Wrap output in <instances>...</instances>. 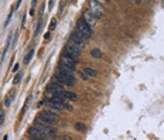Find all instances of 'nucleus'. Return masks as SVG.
<instances>
[{"mask_svg": "<svg viewBox=\"0 0 164 140\" xmlns=\"http://www.w3.org/2000/svg\"><path fill=\"white\" fill-rule=\"evenodd\" d=\"M88 40H89V38H86V37L84 36L82 33H79V31H74V33L71 34L70 41H68V43H70L72 47L78 48L79 51H82V50L85 48L86 43H88Z\"/></svg>", "mask_w": 164, "mask_h": 140, "instance_id": "f257e3e1", "label": "nucleus"}, {"mask_svg": "<svg viewBox=\"0 0 164 140\" xmlns=\"http://www.w3.org/2000/svg\"><path fill=\"white\" fill-rule=\"evenodd\" d=\"M47 105H48V108L57 109V110H60V112H61L62 109H65V110H72L71 105L65 104V101L62 99V98H60V96H54V98H51V99H48V101H47Z\"/></svg>", "mask_w": 164, "mask_h": 140, "instance_id": "f03ea898", "label": "nucleus"}, {"mask_svg": "<svg viewBox=\"0 0 164 140\" xmlns=\"http://www.w3.org/2000/svg\"><path fill=\"white\" fill-rule=\"evenodd\" d=\"M57 118H58V115L50 112L48 109L43 110V112H40L38 115H37V120H38V122L46 123V125H51V126H54V123L57 122Z\"/></svg>", "mask_w": 164, "mask_h": 140, "instance_id": "7ed1b4c3", "label": "nucleus"}, {"mask_svg": "<svg viewBox=\"0 0 164 140\" xmlns=\"http://www.w3.org/2000/svg\"><path fill=\"white\" fill-rule=\"evenodd\" d=\"M34 128H37L40 132H43L44 134L50 136L51 139L55 136V134H57V130H55L54 126H51V125H46V123H41V122H38V120H36V122H34Z\"/></svg>", "mask_w": 164, "mask_h": 140, "instance_id": "20e7f679", "label": "nucleus"}, {"mask_svg": "<svg viewBox=\"0 0 164 140\" xmlns=\"http://www.w3.org/2000/svg\"><path fill=\"white\" fill-rule=\"evenodd\" d=\"M76 31L82 33L84 36L86 37V38H89V37L94 34V28L89 27V26L86 24L85 22H84V18H79L78 22H76Z\"/></svg>", "mask_w": 164, "mask_h": 140, "instance_id": "39448f33", "label": "nucleus"}, {"mask_svg": "<svg viewBox=\"0 0 164 140\" xmlns=\"http://www.w3.org/2000/svg\"><path fill=\"white\" fill-rule=\"evenodd\" d=\"M62 55H67V57L72 58L74 61H78L79 57H81V51H79L78 48H75V47H72L70 43H67V46L64 47V52H62Z\"/></svg>", "mask_w": 164, "mask_h": 140, "instance_id": "423d86ee", "label": "nucleus"}, {"mask_svg": "<svg viewBox=\"0 0 164 140\" xmlns=\"http://www.w3.org/2000/svg\"><path fill=\"white\" fill-rule=\"evenodd\" d=\"M89 12H91L96 18H99V17L104 16V7L100 6L99 2H96V0H91V2H89Z\"/></svg>", "mask_w": 164, "mask_h": 140, "instance_id": "0eeeda50", "label": "nucleus"}, {"mask_svg": "<svg viewBox=\"0 0 164 140\" xmlns=\"http://www.w3.org/2000/svg\"><path fill=\"white\" fill-rule=\"evenodd\" d=\"M28 134H30L31 139H36V140H52L50 136L44 134L43 132H40L38 129L34 128V126H31V128L28 129Z\"/></svg>", "mask_w": 164, "mask_h": 140, "instance_id": "6e6552de", "label": "nucleus"}, {"mask_svg": "<svg viewBox=\"0 0 164 140\" xmlns=\"http://www.w3.org/2000/svg\"><path fill=\"white\" fill-rule=\"evenodd\" d=\"M60 65H62V67L68 68V70H71L74 72L76 68V61H74L72 58L67 57V55H61V60H60Z\"/></svg>", "mask_w": 164, "mask_h": 140, "instance_id": "1a4fd4ad", "label": "nucleus"}, {"mask_svg": "<svg viewBox=\"0 0 164 140\" xmlns=\"http://www.w3.org/2000/svg\"><path fill=\"white\" fill-rule=\"evenodd\" d=\"M82 18H84V22H85L89 27H94V26L96 24V20H98V18L89 12V10H85V12H84V17Z\"/></svg>", "mask_w": 164, "mask_h": 140, "instance_id": "9d476101", "label": "nucleus"}, {"mask_svg": "<svg viewBox=\"0 0 164 140\" xmlns=\"http://www.w3.org/2000/svg\"><path fill=\"white\" fill-rule=\"evenodd\" d=\"M33 55H34V51L31 50V51H28V54L24 57V64L27 65V64H30V61H31V58H33Z\"/></svg>", "mask_w": 164, "mask_h": 140, "instance_id": "9b49d317", "label": "nucleus"}, {"mask_svg": "<svg viewBox=\"0 0 164 140\" xmlns=\"http://www.w3.org/2000/svg\"><path fill=\"white\" fill-rule=\"evenodd\" d=\"M91 55H92L94 58H102V52H100V50H98V48L92 50V51H91Z\"/></svg>", "mask_w": 164, "mask_h": 140, "instance_id": "f8f14e48", "label": "nucleus"}, {"mask_svg": "<svg viewBox=\"0 0 164 140\" xmlns=\"http://www.w3.org/2000/svg\"><path fill=\"white\" fill-rule=\"evenodd\" d=\"M84 72L86 74V76H95V75H96V71L92 70V68H85Z\"/></svg>", "mask_w": 164, "mask_h": 140, "instance_id": "ddd939ff", "label": "nucleus"}, {"mask_svg": "<svg viewBox=\"0 0 164 140\" xmlns=\"http://www.w3.org/2000/svg\"><path fill=\"white\" fill-rule=\"evenodd\" d=\"M85 125H82V123H75V130L76 132H85Z\"/></svg>", "mask_w": 164, "mask_h": 140, "instance_id": "4468645a", "label": "nucleus"}, {"mask_svg": "<svg viewBox=\"0 0 164 140\" xmlns=\"http://www.w3.org/2000/svg\"><path fill=\"white\" fill-rule=\"evenodd\" d=\"M22 76H23V74H22V72H18L17 75H16V78L13 79V84H14V85H17V84L20 82V81H22Z\"/></svg>", "mask_w": 164, "mask_h": 140, "instance_id": "2eb2a0df", "label": "nucleus"}, {"mask_svg": "<svg viewBox=\"0 0 164 140\" xmlns=\"http://www.w3.org/2000/svg\"><path fill=\"white\" fill-rule=\"evenodd\" d=\"M55 24H57V20H55V18H52L51 23H50V31L54 30V28H55Z\"/></svg>", "mask_w": 164, "mask_h": 140, "instance_id": "dca6fc26", "label": "nucleus"}, {"mask_svg": "<svg viewBox=\"0 0 164 140\" xmlns=\"http://www.w3.org/2000/svg\"><path fill=\"white\" fill-rule=\"evenodd\" d=\"M58 140H72V137L68 136V134H62V136L58 137Z\"/></svg>", "mask_w": 164, "mask_h": 140, "instance_id": "f3484780", "label": "nucleus"}, {"mask_svg": "<svg viewBox=\"0 0 164 140\" xmlns=\"http://www.w3.org/2000/svg\"><path fill=\"white\" fill-rule=\"evenodd\" d=\"M41 26H43V22H41V20H40V22H38V24H37V28H36V33H34V34H36V36H37V34H38V33H40V28H41Z\"/></svg>", "mask_w": 164, "mask_h": 140, "instance_id": "a211bd4d", "label": "nucleus"}, {"mask_svg": "<svg viewBox=\"0 0 164 140\" xmlns=\"http://www.w3.org/2000/svg\"><path fill=\"white\" fill-rule=\"evenodd\" d=\"M78 74H79V76H81L82 79H88V76H86L85 72H82V71H81V72H78Z\"/></svg>", "mask_w": 164, "mask_h": 140, "instance_id": "6ab92c4d", "label": "nucleus"}, {"mask_svg": "<svg viewBox=\"0 0 164 140\" xmlns=\"http://www.w3.org/2000/svg\"><path fill=\"white\" fill-rule=\"evenodd\" d=\"M50 37H51V33H50V31H48V33H46V34H44V40H46V41H48V40H50Z\"/></svg>", "mask_w": 164, "mask_h": 140, "instance_id": "aec40b11", "label": "nucleus"}, {"mask_svg": "<svg viewBox=\"0 0 164 140\" xmlns=\"http://www.w3.org/2000/svg\"><path fill=\"white\" fill-rule=\"evenodd\" d=\"M3 120H4V113H2V112H0V125L3 123Z\"/></svg>", "mask_w": 164, "mask_h": 140, "instance_id": "412c9836", "label": "nucleus"}, {"mask_svg": "<svg viewBox=\"0 0 164 140\" xmlns=\"http://www.w3.org/2000/svg\"><path fill=\"white\" fill-rule=\"evenodd\" d=\"M26 26V14L23 16V22H22V27H24Z\"/></svg>", "mask_w": 164, "mask_h": 140, "instance_id": "4be33fe9", "label": "nucleus"}, {"mask_svg": "<svg viewBox=\"0 0 164 140\" xmlns=\"http://www.w3.org/2000/svg\"><path fill=\"white\" fill-rule=\"evenodd\" d=\"M17 71H18V65H17V64H16V65H14V67H13V72H17Z\"/></svg>", "mask_w": 164, "mask_h": 140, "instance_id": "5701e85b", "label": "nucleus"}, {"mask_svg": "<svg viewBox=\"0 0 164 140\" xmlns=\"http://www.w3.org/2000/svg\"><path fill=\"white\" fill-rule=\"evenodd\" d=\"M0 55H2V54H0Z\"/></svg>", "mask_w": 164, "mask_h": 140, "instance_id": "b1692460", "label": "nucleus"}]
</instances>
